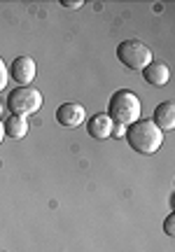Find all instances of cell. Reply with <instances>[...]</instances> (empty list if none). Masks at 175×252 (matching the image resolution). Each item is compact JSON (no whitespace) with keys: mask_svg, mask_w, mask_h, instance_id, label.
Segmentation results:
<instances>
[{"mask_svg":"<svg viewBox=\"0 0 175 252\" xmlns=\"http://www.w3.org/2000/svg\"><path fill=\"white\" fill-rule=\"evenodd\" d=\"M126 140H129L131 150L138 154H157V150L164 143V133L159 131L152 119H138L131 126H126Z\"/></svg>","mask_w":175,"mask_h":252,"instance_id":"cell-1","label":"cell"},{"mask_svg":"<svg viewBox=\"0 0 175 252\" xmlns=\"http://www.w3.org/2000/svg\"><path fill=\"white\" fill-rule=\"evenodd\" d=\"M108 117L112 119V124L119 126H131L133 122L140 119V98L129 89H119L110 96L108 103Z\"/></svg>","mask_w":175,"mask_h":252,"instance_id":"cell-2","label":"cell"},{"mask_svg":"<svg viewBox=\"0 0 175 252\" xmlns=\"http://www.w3.org/2000/svg\"><path fill=\"white\" fill-rule=\"evenodd\" d=\"M7 108L12 110V115L28 117L42 108V94L35 87H17L7 94Z\"/></svg>","mask_w":175,"mask_h":252,"instance_id":"cell-3","label":"cell"},{"mask_svg":"<svg viewBox=\"0 0 175 252\" xmlns=\"http://www.w3.org/2000/svg\"><path fill=\"white\" fill-rule=\"evenodd\" d=\"M117 59H119L126 68L131 70H143L145 65L154 61L152 59V52H149L147 45H143L140 40H124L117 47Z\"/></svg>","mask_w":175,"mask_h":252,"instance_id":"cell-4","label":"cell"},{"mask_svg":"<svg viewBox=\"0 0 175 252\" xmlns=\"http://www.w3.org/2000/svg\"><path fill=\"white\" fill-rule=\"evenodd\" d=\"M9 77L17 82L19 87H30V82L35 80V72H37V65L30 56H17L12 65H9Z\"/></svg>","mask_w":175,"mask_h":252,"instance_id":"cell-5","label":"cell"},{"mask_svg":"<svg viewBox=\"0 0 175 252\" xmlns=\"http://www.w3.org/2000/svg\"><path fill=\"white\" fill-rule=\"evenodd\" d=\"M56 122L65 128H75L82 122H87V112L80 103H63V105L56 108Z\"/></svg>","mask_w":175,"mask_h":252,"instance_id":"cell-6","label":"cell"},{"mask_svg":"<svg viewBox=\"0 0 175 252\" xmlns=\"http://www.w3.org/2000/svg\"><path fill=\"white\" fill-rule=\"evenodd\" d=\"M87 124V133L91 135L93 140H108L112 135V119L105 115V112H96L91 119L84 122Z\"/></svg>","mask_w":175,"mask_h":252,"instance_id":"cell-7","label":"cell"},{"mask_svg":"<svg viewBox=\"0 0 175 252\" xmlns=\"http://www.w3.org/2000/svg\"><path fill=\"white\" fill-rule=\"evenodd\" d=\"M143 77L152 87H166L168 80H171V70L164 61H152L149 65L143 68Z\"/></svg>","mask_w":175,"mask_h":252,"instance_id":"cell-8","label":"cell"},{"mask_svg":"<svg viewBox=\"0 0 175 252\" xmlns=\"http://www.w3.org/2000/svg\"><path fill=\"white\" fill-rule=\"evenodd\" d=\"M152 122H154V126H157L161 133H164V131H173L175 128V105L171 100L159 103L157 110H154V115H152Z\"/></svg>","mask_w":175,"mask_h":252,"instance_id":"cell-9","label":"cell"},{"mask_svg":"<svg viewBox=\"0 0 175 252\" xmlns=\"http://www.w3.org/2000/svg\"><path fill=\"white\" fill-rule=\"evenodd\" d=\"M5 124V135L12 138V140H21V138H26L28 133V119L21 117V115H9L7 122H2Z\"/></svg>","mask_w":175,"mask_h":252,"instance_id":"cell-10","label":"cell"},{"mask_svg":"<svg viewBox=\"0 0 175 252\" xmlns=\"http://www.w3.org/2000/svg\"><path fill=\"white\" fill-rule=\"evenodd\" d=\"M164 231H166V236H175V213H171L164 220Z\"/></svg>","mask_w":175,"mask_h":252,"instance_id":"cell-11","label":"cell"},{"mask_svg":"<svg viewBox=\"0 0 175 252\" xmlns=\"http://www.w3.org/2000/svg\"><path fill=\"white\" fill-rule=\"evenodd\" d=\"M7 80H9V72H7V65H5V61L0 59V91L7 87Z\"/></svg>","mask_w":175,"mask_h":252,"instance_id":"cell-12","label":"cell"},{"mask_svg":"<svg viewBox=\"0 0 175 252\" xmlns=\"http://www.w3.org/2000/svg\"><path fill=\"white\" fill-rule=\"evenodd\" d=\"M61 5H63V7H68V9H80L84 2H82V0H63Z\"/></svg>","mask_w":175,"mask_h":252,"instance_id":"cell-13","label":"cell"},{"mask_svg":"<svg viewBox=\"0 0 175 252\" xmlns=\"http://www.w3.org/2000/svg\"><path fill=\"white\" fill-rule=\"evenodd\" d=\"M2 140H5V124L0 122V143H2Z\"/></svg>","mask_w":175,"mask_h":252,"instance_id":"cell-14","label":"cell"},{"mask_svg":"<svg viewBox=\"0 0 175 252\" xmlns=\"http://www.w3.org/2000/svg\"><path fill=\"white\" fill-rule=\"evenodd\" d=\"M0 115H2V103H0Z\"/></svg>","mask_w":175,"mask_h":252,"instance_id":"cell-15","label":"cell"}]
</instances>
